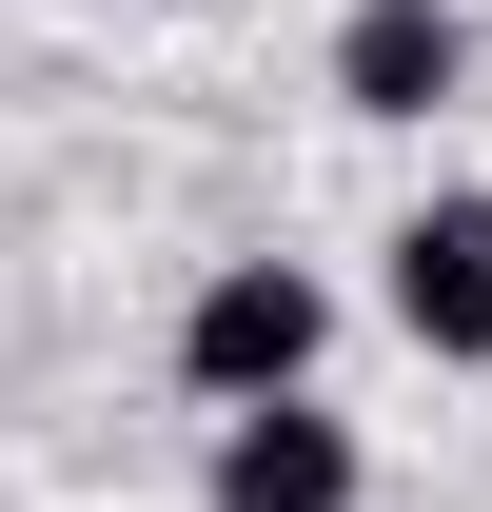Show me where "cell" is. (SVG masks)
Segmentation results:
<instances>
[{
	"instance_id": "obj_3",
	"label": "cell",
	"mask_w": 492,
	"mask_h": 512,
	"mask_svg": "<svg viewBox=\"0 0 492 512\" xmlns=\"http://www.w3.org/2000/svg\"><path fill=\"white\" fill-rule=\"evenodd\" d=\"M374 453L335 394H276V414H217V453H197V512H355Z\"/></svg>"
},
{
	"instance_id": "obj_1",
	"label": "cell",
	"mask_w": 492,
	"mask_h": 512,
	"mask_svg": "<svg viewBox=\"0 0 492 512\" xmlns=\"http://www.w3.org/2000/svg\"><path fill=\"white\" fill-rule=\"evenodd\" d=\"M315 355H335V276L315 256H217L178 296V394L197 414H276V394H315Z\"/></svg>"
},
{
	"instance_id": "obj_2",
	"label": "cell",
	"mask_w": 492,
	"mask_h": 512,
	"mask_svg": "<svg viewBox=\"0 0 492 512\" xmlns=\"http://www.w3.org/2000/svg\"><path fill=\"white\" fill-rule=\"evenodd\" d=\"M374 256H394V335L453 355V375H492V178H433Z\"/></svg>"
},
{
	"instance_id": "obj_4",
	"label": "cell",
	"mask_w": 492,
	"mask_h": 512,
	"mask_svg": "<svg viewBox=\"0 0 492 512\" xmlns=\"http://www.w3.org/2000/svg\"><path fill=\"white\" fill-rule=\"evenodd\" d=\"M473 99V0H355L335 20V119H453Z\"/></svg>"
}]
</instances>
